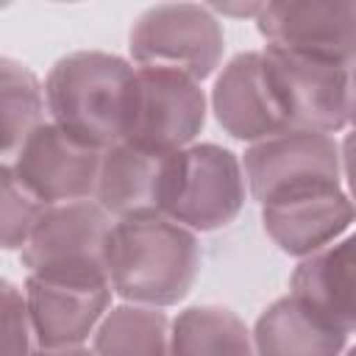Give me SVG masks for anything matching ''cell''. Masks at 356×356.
<instances>
[{
    "label": "cell",
    "instance_id": "6",
    "mask_svg": "<svg viewBox=\"0 0 356 356\" xmlns=\"http://www.w3.org/2000/svg\"><path fill=\"white\" fill-rule=\"evenodd\" d=\"M289 128L337 134L353 117V67L281 47L261 50Z\"/></svg>",
    "mask_w": 356,
    "mask_h": 356
},
{
    "label": "cell",
    "instance_id": "23",
    "mask_svg": "<svg viewBox=\"0 0 356 356\" xmlns=\"http://www.w3.org/2000/svg\"><path fill=\"white\" fill-rule=\"evenodd\" d=\"M342 356H353V350H350V348H348V350H345V353H342Z\"/></svg>",
    "mask_w": 356,
    "mask_h": 356
},
{
    "label": "cell",
    "instance_id": "15",
    "mask_svg": "<svg viewBox=\"0 0 356 356\" xmlns=\"http://www.w3.org/2000/svg\"><path fill=\"white\" fill-rule=\"evenodd\" d=\"M170 156L172 153H153L131 142L106 147L92 200L114 220L139 211H161Z\"/></svg>",
    "mask_w": 356,
    "mask_h": 356
},
{
    "label": "cell",
    "instance_id": "19",
    "mask_svg": "<svg viewBox=\"0 0 356 356\" xmlns=\"http://www.w3.org/2000/svg\"><path fill=\"white\" fill-rule=\"evenodd\" d=\"M44 89L31 67L0 56V156H17L44 122Z\"/></svg>",
    "mask_w": 356,
    "mask_h": 356
},
{
    "label": "cell",
    "instance_id": "3",
    "mask_svg": "<svg viewBox=\"0 0 356 356\" xmlns=\"http://www.w3.org/2000/svg\"><path fill=\"white\" fill-rule=\"evenodd\" d=\"M245 203V175L236 153L214 142L170 156L161 214L195 231H217L236 220Z\"/></svg>",
    "mask_w": 356,
    "mask_h": 356
},
{
    "label": "cell",
    "instance_id": "14",
    "mask_svg": "<svg viewBox=\"0 0 356 356\" xmlns=\"http://www.w3.org/2000/svg\"><path fill=\"white\" fill-rule=\"evenodd\" d=\"M353 236L303 256L289 278V298L331 328L353 334Z\"/></svg>",
    "mask_w": 356,
    "mask_h": 356
},
{
    "label": "cell",
    "instance_id": "12",
    "mask_svg": "<svg viewBox=\"0 0 356 356\" xmlns=\"http://www.w3.org/2000/svg\"><path fill=\"white\" fill-rule=\"evenodd\" d=\"M211 111L220 128L239 142H261L289 131L261 50L234 56L214 81Z\"/></svg>",
    "mask_w": 356,
    "mask_h": 356
},
{
    "label": "cell",
    "instance_id": "8",
    "mask_svg": "<svg viewBox=\"0 0 356 356\" xmlns=\"http://www.w3.org/2000/svg\"><path fill=\"white\" fill-rule=\"evenodd\" d=\"M206 125V95L197 81L161 67H136L122 142L153 153H178Z\"/></svg>",
    "mask_w": 356,
    "mask_h": 356
},
{
    "label": "cell",
    "instance_id": "1",
    "mask_svg": "<svg viewBox=\"0 0 356 356\" xmlns=\"http://www.w3.org/2000/svg\"><path fill=\"white\" fill-rule=\"evenodd\" d=\"M108 286L128 303L175 306L200 270L195 234L161 211H139L114 220L108 239Z\"/></svg>",
    "mask_w": 356,
    "mask_h": 356
},
{
    "label": "cell",
    "instance_id": "4",
    "mask_svg": "<svg viewBox=\"0 0 356 356\" xmlns=\"http://www.w3.org/2000/svg\"><path fill=\"white\" fill-rule=\"evenodd\" d=\"M114 217L95 200L47 206L19 250L28 275L58 281H108V239Z\"/></svg>",
    "mask_w": 356,
    "mask_h": 356
},
{
    "label": "cell",
    "instance_id": "21",
    "mask_svg": "<svg viewBox=\"0 0 356 356\" xmlns=\"http://www.w3.org/2000/svg\"><path fill=\"white\" fill-rule=\"evenodd\" d=\"M0 356H36L25 295L8 278H0Z\"/></svg>",
    "mask_w": 356,
    "mask_h": 356
},
{
    "label": "cell",
    "instance_id": "5",
    "mask_svg": "<svg viewBox=\"0 0 356 356\" xmlns=\"http://www.w3.org/2000/svg\"><path fill=\"white\" fill-rule=\"evenodd\" d=\"M128 50L136 67L175 70L200 83L220 67L225 36L209 6L161 3L139 14Z\"/></svg>",
    "mask_w": 356,
    "mask_h": 356
},
{
    "label": "cell",
    "instance_id": "18",
    "mask_svg": "<svg viewBox=\"0 0 356 356\" xmlns=\"http://www.w3.org/2000/svg\"><path fill=\"white\" fill-rule=\"evenodd\" d=\"M95 356H167L170 320L161 309L122 303L103 314L95 328Z\"/></svg>",
    "mask_w": 356,
    "mask_h": 356
},
{
    "label": "cell",
    "instance_id": "22",
    "mask_svg": "<svg viewBox=\"0 0 356 356\" xmlns=\"http://www.w3.org/2000/svg\"><path fill=\"white\" fill-rule=\"evenodd\" d=\"M36 356H95V353L86 348H64V350H42Z\"/></svg>",
    "mask_w": 356,
    "mask_h": 356
},
{
    "label": "cell",
    "instance_id": "13",
    "mask_svg": "<svg viewBox=\"0 0 356 356\" xmlns=\"http://www.w3.org/2000/svg\"><path fill=\"white\" fill-rule=\"evenodd\" d=\"M267 236L289 256H309L337 242L353 222V203L339 186H314L261 206Z\"/></svg>",
    "mask_w": 356,
    "mask_h": 356
},
{
    "label": "cell",
    "instance_id": "20",
    "mask_svg": "<svg viewBox=\"0 0 356 356\" xmlns=\"http://www.w3.org/2000/svg\"><path fill=\"white\" fill-rule=\"evenodd\" d=\"M44 209L17 178L14 167L0 164V250H22Z\"/></svg>",
    "mask_w": 356,
    "mask_h": 356
},
{
    "label": "cell",
    "instance_id": "16",
    "mask_svg": "<svg viewBox=\"0 0 356 356\" xmlns=\"http://www.w3.org/2000/svg\"><path fill=\"white\" fill-rule=\"evenodd\" d=\"M348 339L350 334L325 325L289 295L270 303L250 334L256 356H342Z\"/></svg>",
    "mask_w": 356,
    "mask_h": 356
},
{
    "label": "cell",
    "instance_id": "17",
    "mask_svg": "<svg viewBox=\"0 0 356 356\" xmlns=\"http://www.w3.org/2000/svg\"><path fill=\"white\" fill-rule=\"evenodd\" d=\"M167 356H256L248 325L225 306H189L170 325Z\"/></svg>",
    "mask_w": 356,
    "mask_h": 356
},
{
    "label": "cell",
    "instance_id": "10",
    "mask_svg": "<svg viewBox=\"0 0 356 356\" xmlns=\"http://www.w3.org/2000/svg\"><path fill=\"white\" fill-rule=\"evenodd\" d=\"M100 156L103 150L78 142L56 122H42L22 142L11 167L36 200L58 206L95 197Z\"/></svg>",
    "mask_w": 356,
    "mask_h": 356
},
{
    "label": "cell",
    "instance_id": "2",
    "mask_svg": "<svg viewBox=\"0 0 356 356\" xmlns=\"http://www.w3.org/2000/svg\"><path fill=\"white\" fill-rule=\"evenodd\" d=\"M134 75L125 58L103 50H75L61 56L44 81L50 122L78 142L106 150L125 136Z\"/></svg>",
    "mask_w": 356,
    "mask_h": 356
},
{
    "label": "cell",
    "instance_id": "11",
    "mask_svg": "<svg viewBox=\"0 0 356 356\" xmlns=\"http://www.w3.org/2000/svg\"><path fill=\"white\" fill-rule=\"evenodd\" d=\"M22 295L33 342L42 350L81 348V342L95 334L111 303L108 281H58L28 275Z\"/></svg>",
    "mask_w": 356,
    "mask_h": 356
},
{
    "label": "cell",
    "instance_id": "7",
    "mask_svg": "<svg viewBox=\"0 0 356 356\" xmlns=\"http://www.w3.org/2000/svg\"><path fill=\"white\" fill-rule=\"evenodd\" d=\"M239 164L259 206L314 186H339L345 175L337 139L300 128L253 142Z\"/></svg>",
    "mask_w": 356,
    "mask_h": 356
},
{
    "label": "cell",
    "instance_id": "9",
    "mask_svg": "<svg viewBox=\"0 0 356 356\" xmlns=\"http://www.w3.org/2000/svg\"><path fill=\"white\" fill-rule=\"evenodd\" d=\"M253 19L270 47L328 58L345 67H353L356 61V3L353 0L261 3Z\"/></svg>",
    "mask_w": 356,
    "mask_h": 356
}]
</instances>
